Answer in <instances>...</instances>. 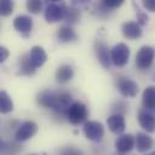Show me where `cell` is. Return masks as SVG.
I'll return each mask as SVG.
<instances>
[{"label": "cell", "mask_w": 155, "mask_h": 155, "mask_svg": "<svg viewBox=\"0 0 155 155\" xmlns=\"http://www.w3.org/2000/svg\"><path fill=\"white\" fill-rule=\"evenodd\" d=\"M142 103L145 110H154L155 109V86H148L143 91L142 94Z\"/></svg>", "instance_id": "d6986e66"}, {"label": "cell", "mask_w": 155, "mask_h": 155, "mask_svg": "<svg viewBox=\"0 0 155 155\" xmlns=\"http://www.w3.org/2000/svg\"><path fill=\"white\" fill-rule=\"evenodd\" d=\"M121 155H122V154H121Z\"/></svg>", "instance_id": "1f68e13d"}, {"label": "cell", "mask_w": 155, "mask_h": 155, "mask_svg": "<svg viewBox=\"0 0 155 155\" xmlns=\"http://www.w3.org/2000/svg\"><path fill=\"white\" fill-rule=\"evenodd\" d=\"M154 56H155V51L151 46H148V45L142 46L138 50L137 54H136V65H137V68L140 69V70L149 69L153 64Z\"/></svg>", "instance_id": "277c9868"}, {"label": "cell", "mask_w": 155, "mask_h": 155, "mask_svg": "<svg viewBox=\"0 0 155 155\" xmlns=\"http://www.w3.org/2000/svg\"><path fill=\"white\" fill-rule=\"evenodd\" d=\"M138 122L143 130L149 133L155 132V115L151 114L149 110L142 109L138 113Z\"/></svg>", "instance_id": "8fae6325"}, {"label": "cell", "mask_w": 155, "mask_h": 155, "mask_svg": "<svg viewBox=\"0 0 155 155\" xmlns=\"http://www.w3.org/2000/svg\"><path fill=\"white\" fill-rule=\"evenodd\" d=\"M80 16H81V13H80L79 8H76L75 6H67V8H65V18L64 19L69 24L78 23L79 19H80Z\"/></svg>", "instance_id": "7402d4cb"}, {"label": "cell", "mask_w": 155, "mask_h": 155, "mask_svg": "<svg viewBox=\"0 0 155 155\" xmlns=\"http://www.w3.org/2000/svg\"><path fill=\"white\" fill-rule=\"evenodd\" d=\"M57 39L61 42H71L76 40V33L69 24L61 25L57 30Z\"/></svg>", "instance_id": "ac0fdd59"}, {"label": "cell", "mask_w": 155, "mask_h": 155, "mask_svg": "<svg viewBox=\"0 0 155 155\" xmlns=\"http://www.w3.org/2000/svg\"><path fill=\"white\" fill-rule=\"evenodd\" d=\"M134 147H136V138L131 133L121 134L115 140V149L120 154H126V153L131 151Z\"/></svg>", "instance_id": "30bf717a"}, {"label": "cell", "mask_w": 155, "mask_h": 155, "mask_svg": "<svg viewBox=\"0 0 155 155\" xmlns=\"http://www.w3.org/2000/svg\"><path fill=\"white\" fill-rule=\"evenodd\" d=\"M13 12V2L10 0H1L0 1V15L6 17Z\"/></svg>", "instance_id": "603a6c76"}, {"label": "cell", "mask_w": 155, "mask_h": 155, "mask_svg": "<svg viewBox=\"0 0 155 155\" xmlns=\"http://www.w3.org/2000/svg\"><path fill=\"white\" fill-rule=\"evenodd\" d=\"M94 53H96L98 62L102 64V67H104L105 69H109L111 67V56H110L109 47L102 40H96Z\"/></svg>", "instance_id": "ba28073f"}, {"label": "cell", "mask_w": 155, "mask_h": 155, "mask_svg": "<svg viewBox=\"0 0 155 155\" xmlns=\"http://www.w3.org/2000/svg\"><path fill=\"white\" fill-rule=\"evenodd\" d=\"M74 76V69L69 64H62L56 70V81L59 84L68 82Z\"/></svg>", "instance_id": "e0dca14e"}, {"label": "cell", "mask_w": 155, "mask_h": 155, "mask_svg": "<svg viewBox=\"0 0 155 155\" xmlns=\"http://www.w3.org/2000/svg\"><path fill=\"white\" fill-rule=\"evenodd\" d=\"M58 155H84V153L74 147H64L62 149H59Z\"/></svg>", "instance_id": "484cf974"}, {"label": "cell", "mask_w": 155, "mask_h": 155, "mask_svg": "<svg viewBox=\"0 0 155 155\" xmlns=\"http://www.w3.org/2000/svg\"><path fill=\"white\" fill-rule=\"evenodd\" d=\"M143 6L148 11L155 12V0H143Z\"/></svg>", "instance_id": "83f0119b"}, {"label": "cell", "mask_w": 155, "mask_h": 155, "mask_svg": "<svg viewBox=\"0 0 155 155\" xmlns=\"http://www.w3.org/2000/svg\"><path fill=\"white\" fill-rule=\"evenodd\" d=\"M36 132H38V125L34 121L29 120V121L22 122L18 126V128L15 133V137H16V140H18V142H25V140L30 139L31 137H34Z\"/></svg>", "instance_id": "52a82bcc"}, {"label": "cell", "mask_w": 155, "mask_h": 155, "mask_svg": "<svg viewBox=\"0 0 155 155\" xmlns=\"http://www.w3.org/2000/svg\"><path fill=\"white\" fill-rule=\"evenodd\" d=\"M87 116H88V110L82 102H74L69 107L65 114L67 120L73 125H79L84 122L87 119Z\"/></svg>", "instance_id": "7a4b0ae2"}, {"label": "cell", "mask_w": 155, "mask_h": 155, "mask_svg": "<svg viewBox=\"0 0 155 155\" xmlns=\"http://www.w3.org/2000/svg\"><path fill=\"white\" fill-rule=\"evenodd\" d=\"M107 124H108V127L111 132L116 133V134H120L125 131V127H126V124H125V117L122 114H113L110 115L108 119H107Z\"/></svg>", "instance_id": "4fadbf2b"}, {"label": "cell", "mask_w": 155, "mask_h": 155, "mask_svg": "<svg viewBox=\"0 0 155 155\" xmlns=\"http://www.w3.org/2000/svg\"><path fill=\"white\" fill-rule=\"evenodd\" d=\"M132 5H133V7L136 8V15H137V21H138V24H139V25L147 24V22H148V19H149L148 15H147L145 12H143V11L139 8V6H138L136 2H132Z\"/></svg>", "instance_id": "d4e9b609"}, {"label": "cell", "mask_w": 155, "mask_h": 155, "mask_svg": "<svg viewBox=\"0 0 155 155\" xmlns=\"http://www.w3.org/2000/svg\"><path fill=\"white\" fill-rule=\"evenodd\" d=\"M147 155H155V150H154V151H151V153H149V154H147Z\"/></svg>", "instance_id": "f546056e"}, {"label": "cell", "mask_w": 155, "mask_h": 155, "mask_svg": "<svg viewBox=\"0 0 155 155\" xmlns=\"http://www.w3.org/2000/svg\"><path fill=\"white\" fill-rule=\"evenodd\" d=\"M117 88L119 92L124 96V97H128V98H133L137 96L138 93V85L136 81L128 79V78H121L117 80Z\"/></svg>", "instance_id": "9c48e42d"}, {"label": "cell", "mask_w": 155, "mask_h": 155, "mask_svg": "<svg viewBox=\"0 0 155 155\" xmlns=\"http://www.w3.org/2000/svg\"><path fill=\"white\" fill-rule=\"evenodd\" d=\"M13 27L18 33L28 35L33 29V19L27 15H19L13 19Z\"/></svg>", "instance_id": "7c38bea8"}, {"label": "cell", "mask_w": 155, "mask_h": 155, "mask_svg": "<svg viewBox=\"0 0 155 155\" xmlns=\"http://www.w3.org/2000/svg\"><path fill=\"white\" fill-rule=\"evenodd\" d=\"M122 2H124V0H103L102 1V4L109 10H113V8H116V7L121 6Z\"/></svg>", "instance_id": "4316f807"}, {"label": "cell", "mask_w": 155, "mask_h": 155, "mask_svg": "<svg viewBox=\"0 0 155 155\" xmlns=\"http://www.w3.org/2000/svg\"><path fill=\"white\" fill-rule=\"evenodd\" d=\"M29 57H30V61H31L33 65L35 67V69L42 67L45 64V62L47 61V54L41 46H33L29 51Z\"/></svg>", "instance_id": "9a60e30c"}, {"label": "cell", "mask_w": 155, "mask_h": 155, "mask_svg": "<svg viewBox=\"0 0 155 155\" xmlns=\"http://www.w3.org/2000/svg\"><path fill=\"white\" fill-rule=\"evenodd\" d=\"M35 67L33 65L31 61H30V57H29V53H25L23 54L21 58H19V74L22 75H33L35 73Z\"/></svg>", "instance_id": "ffe728a7"}, {"label": "cell", "mask_w": 155, "mask_h": 155, "mask_svg": "<svg viewBox=\"0 0 155 155\" xmlns=\"http://www.w3.org/2000/svg\"><path fill=\"white\" fill-rule=\"evenodd\" d=\"M30 155H36V154H30Z\"/></svg>", "instance_id": "4dcf8cb0"}, {"label": "cell", "mask_w": 155, "mask_h": 155, "mask_svg": "<svg viewBox=\"0 0 155 155\" xmlns=\"http://www.w3.org/2000/svg\"><path fill=\"white\" fill-rule=\"evenodd\" d=\"M13 110V102L11 97L7 94V92L1 91L0 92V111L2 114H7Z\"/></svg>", "instance_id": "44dd1931"}, {"label": "cell", "mask_w": 155, "mask_h": 155, "mask_svg": "<svg viewBox=\"0 0 155 155\" xmlns=\"http://www.w3.org/2000/svg\"><path fill=\"white\" fill-rule=\"evenodd\" d=\"M121 30H122V34L127 39H131V40L138 39L142 35V28L138 24V22H134V21L125 22L121 27Z\"/></svg>", "instance_id": "5bb4252c"}, {"label": "cell", "mask_w": 155, "mask_h": 155, "mask_svg": "<svg viewBox=\"0 0 155 155\" xmlns=\"http://www.w3.org/2000/svg\"><path fill=\"white\" fill-rule=\"evenodd\" d=\"M8 54H10L8 50H7L6 47L1 46V47H0V63L5 62V61H6V58L8 57Z\"/></svg>", "instance_id": "f1b7e54d"}, {"label": "cell", "mask_w": 155, "mask_h": 155, "mask_svg": "<svg viewBox=\"0 0 155 155\" xmlns=\"http://www.w3.org/2000/svg\"><path fill=\"white\" fill-rule=\"evenodd\" d=\"M36 101L41 107L48 108V109L53 110L54 113L64 115V116H65L69 107L74 103L70 93L54 92V91H50V90H44V91L39 92L36 96Z\"/></svg>", "instance_id": "6da1fadb"}, {"label": "cell", "mask_w": 155, "mask_h": 155, "mask_svg": "<svg viewBox=\"0 0 155 155\" xmlns=\"http://www.w3.org/2000/svg\"><path fill=\"white\" fill-rule=\"evenodd\" d=\"M134 138H136V148L139 153H144L149 150L154 144L153 138L148 136L145 132H137Z\"/></svg>", "instance_id": "2e32d148"}, {"label": "cell", "mask_w": 155, "mask_h": 155, "mask_svg": "<svg viewBox=\"0 0 155 155\" xmlns=\"http://www.w3.org/2000/svg\"><path fill=\"white\" fill-rule=\"evenodd\" d=\"M65 8L64 4L50 2L45 8V19L48 23H56L65 18Z\"/></svg>", "instance_id": "5b68a950"}, {"label": "cell", "mask_w": 155, "mask_h": 155, "mask_svg": "<svg viewBox=\"0 0 155 155\" xmlns=\"http://www.w3.org/2000/svg\"><path fill=\"white\" fill-rule=\"evenodd\" d=\"M130 54H131L130 47L124 42H119L110 50L111 63L115 67H124L127 64L130 59Z\"/></svg>", "instance_id": "3957f363"}, {"label": "cell", "mask_w": 155, "mask_h": 155, "mask_svg": "<svg viewBox=\"0 0 155 155\" xmlns=\"http://www.w3.org/2000/svg\"><path fill=\"white\" fill-rule=\"evenodd\" d=\"M27 10L30 13L36 15L42 10V2L39 0H28L27 1Z\"/></svg>", "instance_id": "cb8c5ba5"}, {"label": "cell", "mask_w": 155, "mask_h": 155, "mask_svg": "<svg viewBox=\"0 0 155 155\" xmlns=\"http://www.w3.org/2000/svg\"><path fill=\"white\" fill-rule=\"evenodd\" d=\"M84 133L87 139L99 142L104 136V127L99 121H86L84 125Z\"/></svg>", "instance_id": "8992f818"}]
</instances>
